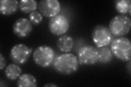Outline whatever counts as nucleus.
<instances>
[{"label": "nucleus", "instance_id": "obj_1", "mask_svg": "<svg viewBox=\"0 0 131 87\" xmlns=\"http://www.w3.org/2000/svg\"><path fill=\"white\" fill-rule=\"evenodd\" d=\"M79 65L78 57L71 53H65L57 56L53 62L54 70L63 75H69L76 72Z\"/></svg>", "mask_w": 131, "mask_h": 87}, {"label": "nucleus", "instance_id": "obj_2", "mask_svg": "<svg viewBox=\"0 0 131 87\" xmlns=\"http://www.w3.org/2000/svg\"><path fill=\"white\" fill-rule=\"evenodd\" d=\"M110 50L113 56L123 61L131 59V43L126 37H120L113 40L110 44Z\"/></svg>", "mask_w": 131, "mask_h": 87}, {"label": "nucleus", "instance_id": "obj_3", "mask_svg": "<svg viewBox=\"0 0 131 87\" xmlns=\"http://www.w3.org/2000/svg\"><path fill=\"white\" fill-rule=\"evenodd\" d=\"M33 59L35 63L42 68H47L53 64L55 59L54 49L48 45L38 46L33 53Z\"/></svg>", "mask_w": 131, "mask_h": 87}, {"label": "nucleus", "instance_id": "obj_4", "mask_svg": "<svg viewBox=\"0 0 131 87\" xmlns=\"http://www.w3.org/2000/svg\"><path fill=\"white\" fill-rule=\"evenodd\" d=\"M131 27V20L126 15H117L110 20L109 29L112 34L121 36L128 34Z\"/></svg>", "mask_w": 131, "mask_h": 87}, {"label": "nucleus", "instance_id": "obj_5", "mask_svg": "<svg viewBox=\"0 0 131 87\" xmlns=\"http://www.w3.org/2000/svg\"><path fill=\"white\" fill-rule=\"evenodd\" d=\"M92 38L97 48L107 46L113 41V34L109 28L104 25H97L92 32Z\"/></svg>", "mask_w": 131, "mask_h": 87}, {"label": "nucleus", "instance_id": "obj_6", "mask_svg": "<svg viewBox=\"0 0 131 87\" xmlns=\"http://www.w3.org/2000/svg\"><path fill=\"white\" fill-rule=\"evenodd\" d=\"M69 28V20L63 15H57L49 20V29L51 33L55 35H64L68 32Z\"/></svg>", "mask_w": 131, "mask_h": 87}, {"label": "nucleus", "instance_id": "obj_7", "mask_svg": "<svg viewBox=\"0 0 131 87\" xmlns=\"http://www.w3.org/2000/svg\"><path fill=\"white\" fill-rule=\"evenodd\" d=\"M77 57L81 65H93L98 63V49L92 45H85L79 49Z\"/></svg>", "mask_w": 131, "mask_h": 87}, {"label": "nucleus", "instance_id": "obj_8", "mask_svg": "<svg viewBox=\"0 0 131 87\" xmlns=\"http://www.w3.org/2000/svg\"><path fill=\"white\" fill-rule=\"evenodd\" d=\"M32 48L26 45L19 44L15 45L12 48L10 51V58L14 63L21 65L25 63L29 58Z\"/></svg>", "mask_w": 131, "mask_h": 87}, {"label": "nucleus", "instance_id": "obj_9", "mask_svg": "<svg viewBox=\"0 0 131 87\" xmlns=\"http://www.w3.org/2000/svg\"><path fill=\"white\" fill-rule=\"evenodd\" d=\"M39 12L47 18H53L61 11L60 3L57 0H42L38 4Z\"/></svg>", "mask_w": 131, "mask_h": 87}, {"label": "nucleus", "instance_id": "obj_10", "mask_svg": "<svg viewBox=\"0 0 131 87\" xmlns=\"http://www.w3.org/2000/svg\"><path fill=\"white\" fill-rule=\"evenodd\" d=\"M32 23L26 18H19L13 24V30L14 34L19 38H26L32 31Z\"/></svg>", "mask_w": 131, "mask_h": 87}, {"label": "nucleus", "instance_id": "obj_11", "mask_svg": "<svg viewBox=\"0 0 131 87\" xmlns=\"http://www.w3.org/2000/svg\"><path fill=\"white\" fill-rule=\"evenodd\" d=\"M19 8V2L16 0H1L0 13L4 15L14 14Z\"/></svg>", "mask_w": 131, "mask_h": 87}, {"label": "nucleus", "instance_id": "obj_12", "mask_svg": "<svg viewBox=\"0 0 131 87\" xmlns=\"http://www.w3.org/2000/svg\"><path fill=\"white\" fill-rule=\"evenodd\" d=\"M57 46L60 51L62 52H71L74 46L73 38L68 35L61 36L57 41Z\"/></svg>", "mask_w": 131, "mask_h": 87}, {"label": "nucleus", "instance_id": "obj_13", "mask_svg": "<svg viewBox=\"0 0 131 87\" xmlns=\"http://www.w3.org/2000/svg\"><path fill=\"white\" fill-rule=\"evenodd\" d=\"M17 85L19 87H36L38 83L36 77L32 74L24 73L18 78Z\"/></svg>", "mask_w": 131, "mask_h": 87}, {"label": "nucleus", "instance_id": "obj_14", "mask_svg": "<svg viewBox=\"0 0 131 87\" xmlns=\"http://www.w3.org/2000/svg\"><path fill=\"white\" fill-rule=\"evenodd\" d=\"M6 77L11 81H15L21 75L22 69L18 64H10L5 69Z\"/></svg>", "mask_w": 131, "mask_h": 87}, {"label": "nucleus", "instance_id": "obj_15", "mask_svg": "<svg viewBox=\"0 0 131 87\" xmlns=\"http://www.w3.org/2000/svg\"><path fill=\"white\" fill-rule=\"evenodd\" d=\"M98 54V62L101 64H107L110 63L113 58V55L110 49L104 46L97 48Z\"/></svg>", "mask_w": 131, "mask_h": 87}, {"label": "nucleus", "instance_id": "obj_16", "mask_svg": "<svg viewBox=\"0 0 131 87\" xmlns=\"http://www.w3.org/2000/svg\"><path fill=\"white\" fill-rule=\"evenodd\" d=\"M38 3L35 0H21L19 2V9L25 14L36 11Z\"/></svg>", "mask_w": 131, "mask_h": 87}, {"label": "nucleus", "instance_id": "obj_17", "mask_svg": "<svg viewBox=\"0 0 131 87\" xmlns=\"http://www.w3.org/2000/svg\"><path fill=\"white\" fill-rule=\"evenodd\" d=\"M115 8L118 13L125 15L131 13V2L130 0H119L115 2Z\"/></svg>", "mask_w": 131, "mask_h": 87}, {"label": "nucleus", "instance_id": "obj_18", "mask_svg": "<svg viewBox=\"0 0 131 87\" xmlns=\"http://www.w3.org/2000/svg\"><path fill=\"white\" fill-rule=\"evenodd\" d=\"M29 20L34 25H38L43 20V15L38 11H34L29 15Z\"/></svg>", "mask_w": 131, "mask_h": 87}, {"label": "nucleus", "instance_id": "obj_19", "mask_svg": "<svg viewBox=\"0 0 131 87\" xmlns=\"http://www.w3.org/2000/svg\"><path fill=\"white\" fill-rule=\"evenodd\" d=\"M6 65V60L2 53L0 54V69L3 70Z\"/></svg>", "mask_w": 131, "mask_h": 87}, {"label": "nucleus", "instance_id": "obj_20", "mask_svg": "<svg viewBox=\"0 0 131 87\" xmlns=\"http://www.w3.org/2000/svg\"><path fill=\"white\" fill-rule=\"evenodd\" d=\"M44 86L46 87H49V86H57V85L55 84H53V83H48L46 85H44Z\"/></svg>", "mask_w": 131, "mask_h": 87}, {"label": "nucleus", "instance_id": "obj_21", "mask_svg": "<svg viewBox=\"0 0 131 87\" xmlns=\"http://www.w3.org/2000/svg\"><path fill=\"white\" fill-rule=\"evenodd\" d=\"M129 62H128V65H127V69H128V72H129V74H130V60L129 61H128Z\"/></svg>", "mask_w": 131, "mask_h": 87}]
</instances>
